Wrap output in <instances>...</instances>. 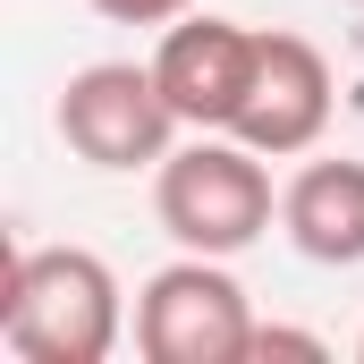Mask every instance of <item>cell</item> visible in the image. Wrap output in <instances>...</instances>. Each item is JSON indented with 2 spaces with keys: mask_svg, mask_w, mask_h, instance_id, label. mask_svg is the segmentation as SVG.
Listing matches in <instances>:
<instances>
[{
  "mask_svg": "<svg viewBox=\"0 0 364 364\" xmlns=\"http://www.w3.org/2000/svg\"><path fill=\"white\" fill-rule=\"evenodd\" d=\"M127 331L119 279L93 246H9L0 339L26 364H102Z\"/></svg>",
  "mask_w": 364,
  "mask_h": 364,
  "instance_id": "obj_1",
  "label": "cell"
},
{
  "mask_svg": "<svg viewBox=\"0 0 364 364\" xmlns=\"http://www.w3.org/2000/svg\"><path fill=\"white\" fill-rule=\"evenodd\" d=\"M279 195L272 170L255 144L220 136V127H195V144H178L161 170H153V220L178 237L186 255H246L263 229H272Z\"/></svg>",
  "mask_w": 364,
  "mask_h": 364,
  "instance_id": "obj_2",
  "label": "cell"
},
{
  "mask_svg": "<svg viewBox=\"0 0 364 364\" xmlns=\"http://www.w3.org/2000/svg\"><path fill=\"white\" fill-rule=\"evenodd\" d=\"M136 356L144 364H246L255 305L220 255H178L136 288Z\"/></svg>",
  "mask_w": 364,
  "mask_h": 364,
  "instance_id": "obj_3",
  "label": "cell"
},
{
  "mask_svg": "<svg viewBox=\"0 0 364 364\" xmlns=\"http://www.w3.org/2000/svg\"><path fill=\"white\" fill-rule=\"evenodd\" d=\"M51 119H60V136H68V153L93 161V170H161L170 153H178V110H170V93L153 77V60L136 68V60H93L77 68L60 102H51Z\"/></svg>",
  "mask_w": 364,
  "mask_h": 364,
  "instance_id": "obj_4",
  "label": "cell"
},
{
  "mask_svg": "<svg viewBox=\"0 0 364 364\" xmlns=\"http://www.w3.org/2000/svg\"><path fill=\"white\" fill-rule=\"evenodd\" d=\"M255 51H263L255 26L186 9L178 26H161L153 77H161V93H170V110H178L186 127H220L229 136L237 110H246V85H255Z\"/></svg>",
  "mask_w": 364,
  "mask_h": 364,
  "instance_id": "obj_5",
  "label": "cell"
},
{
  "mask_svg": "<svg viewBox=\"0 0 364 364\" xmlns=\"http://www.w3.org/2000/svg\"><path fill=\"white\" fill-rule=\"evenodd\" d=\"M322 127H331V60L305 34H263L255 85H246V110L229 136L255 144L263 161H288V153H314Z\"/></svg>",
  "mask_w": 364,
  "mask_h": 364,
  "instance_id": "obj_6",
  "label": "cell"
},
{
  "mask_svg": "<svg viewBox=\"0 0 364 364\" xmlns=\"http://www.w3.org/2000/svg\"><path fill=\"white\" fill-rule=\"evenodd\" d=\"M279 229L305 263L322 272H356L364 263V161L331 153V161H305L288 195H279Z\"/></svg>",
  "mask_w": 364,
  "mask_h": 364,
  "instance_id": "obj_7",
  "label": "cell"
},
{
  "mask_svg": "<svg viewBox=\"0 0 364 364\" xmlns=\"http://www.w3.org/2000/svg\"><path fill=\"white\" fill-rule=\"evenodd\" d=\"M272 356H296V364H322L331 348L314 339V331H279V322H255V356L246 364H272Z\"/></svg>",
  "mask_w": 364,
  "mask_h": 364,
  "instance_id": "obj_8",
  "label": "cell"
},
{
  "mask_svg": "<svg viewBox=\"0 0 364 364\" xmlns=\"http://www.w3.org/2000/svg\"><path fill=\"white\" fill-rule=\"evenodd\" d=\"M93 17H110V26H178L195 0H85Z\"/></svg>",
  "mask_w": 364,
  "mask_h": 364,
  "instance_id": "obj_9",
  "label": "cell"
},
{
  "mask_svg": "<svg viewBox=\"0 0 364 364\" xmlns=\"http://www.w3.org/2000/svg\"><path fill=\"white\" fill-rule=\"evenodd\" d=\"M356 364H364V331H356Z\"/></svg>",
  "mask_w": 364,
  "mask_h": 364,
  "instance_id": "obj_10",
  "label": "cell"
},
{
  "mask_svg": "<svg viewBox=\"0 0 364 364\" xmlns=\"http://www.w3.org/2000/svg\"><path fill=\"white\" fill-rule=\"evenodd\" d=\"M356 9H364V0H356Z\"/></svg>",
  "mask_w": 364,
  "mask_h": 364,
  "instance_id": "obj_11",
  "label": "cell"
}]
</instances>
